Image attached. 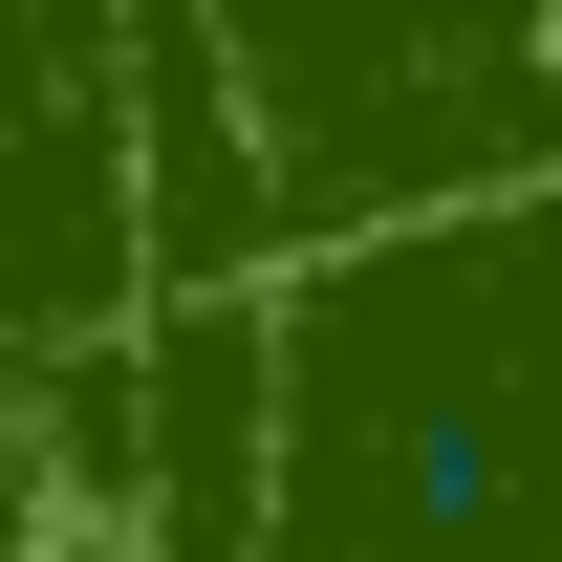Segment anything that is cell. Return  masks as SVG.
<instances>
[{
	"label": "cell",
	"instance_id": "6da1fadb",
	"mask_svg": "<svg viewBox=\"0 0 562 562\" xmlns=\"http://www.w3.org/2000/svg\"><path fill=\"white\" fill-rule=\"evenodd\" d=\"M260 131V216L368 238L412 195L562 173V0H173Z\"/></svg>",
	"mask_w": 562,
	"mask_h": 562
},
{
	"label": "cell",
	"instance_id": "7a4b0ae2",
	"mask_svg": "<svg viewBox=\"0 0 562 562\" xmlns=\"http://www.w3.org/2000/svg\"><path fill=\"white\" fill-rule=\"evenodd\" d=\"M151 303V0H0V368Z\"/></svg>",
	"mask_w": 562,
	"mask_h": 562
}]
</instances>
